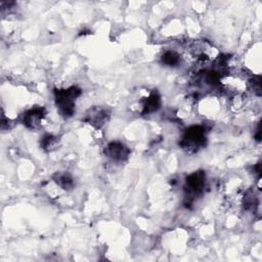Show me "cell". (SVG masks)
Here are the masks:
<instances>
[{
  "instance_id": "30bf717a",
  "label": "cell",
  "mask_w": 262,
  "mask_h": 262,
  "mask_svg": "<svg viewBox=\"0 0 262 262\" xmlns=\"http://www.w3.org/2000/svg\"><path fill=\"white\" fill-rule=\"evenodd\" d=\"M57 143H58V137L54 136L52 134L44 135L40 141L41 147L46 151H50V150L54 149L57 146Z\"/></svg>"
},
{
  "instance_id": "3957f363",
  "label": "cell",
  "mask_w": 262,
  "mask_h": 262,
  "mask_svg": "<svg viewBox=\"0 0 262 262\" xmlns=\"http://www.w3.org/2000/svg\"><path fill=\"white\" fill-rule=\"evenodd\" d=\"M206 185V173L204 171H195L188 175L185 179L184 191L186 202L185 206L188 208L192 205V202L196 196L201 195L204 192Z\"/></svg>"
},
{
  "instance_id": "7a4b0ae2",
  "label": "cell",
  "mask_w": 262,
  "mask_h": 262,
  "mask_svg": "<svg viewBox=\"0 0 262 262\" xmlns=\"http://www.w3.org/2000/svg\"><path fill=\"white\" fill-rule=\"evenodd\" d=\"M206 128L201 125L188 127L181 138L180 146L189 152H195L206 144Z\"/></svg>"
},
{
  "instance_id": "ba28073f",
  "label": "cell",
  "mask_w": 262,
  "mask_h": 262,
  "mask_svg": "<svg viewBox=\"0 0 262 262\" xmlns=\"http://www.w3.org/2000/svg\"><path fill=\"white\" fill-rule=\"evenodd\" d=\"M54 182L64 190H71L74 188V179L68 173H55L53 175Z\"/></svg>"
},
{
  "instance_id": "6da1fadb",
  "label": "cell",
  "mask_w": 262,
  "mask_h": 262,
  "mask_svg": "<svg viewBox=\"0 0 262 262\" xmlns=\"http://www.w3.org/2000/svg\"><path fill=\"white\" fill-rule=\"evenodd\" d=\"M82 90L77 86L66 89H54V99L58 113L63 118H71L75 113V102L81 95Z\"/></svg>"
},
{
  "instance_id": "277c9868",
  "label": "cell",
  "mask_w": 262,
  "mask_h": 262,
  "mask_svg": "<svg viewBox=\"0 0 262 262\" xmlns=\"http://www.w3.org/2000/svg\"><path fill=\"white\" fill-rule=\"evenodd\" d=\"M105 155L114 162L123 163L129 158L130 149L123 142L112 141L105 147Z\"/></svg>"
},
{
  "instance_id": "52a82bcc",
  "label": "cell",
  "mask_w": 262,
  "mask_h": 262,
  "mask_svg": "<svg viewBox=\"0 0 262 262\" xmlns=\"http://www.w3.org/2000/svg\"><path fill=\"white\" fill-rule=\"evenodd\" d=\"M161 106V97L157 91H152L147 98H145L142 106V115H148L157 112Z\"/></svg>"
},
{
  "instance_id": "5b68a950",
  "label": "cell",
  "mask_w": 262,
  "mask_h": 262,
  "mask_svg": "<svg viewBox=\"0 0 262 262\" xmlns=\"http://www.w3.org/2000/svg\"><path fill=\"white\" fill-rule=\"evenodd\" d=\"M46 115V110L41 106L33 107L27 111L21 117V123L29 129H37L40 127L43 118Z\"/></svg>"
},
{
  "instance_id": "9c48e42d",
  "label": "cell",
  "mask_w": 262,
  "mask_h": 262,
  "mask_svg": "<svg viewBox=\"0 0 262 262\" xmlns=\"http://www.w3.org/2000/svg\"><path fill=\"white\" fill-rule=\"evenodd\" d=\"M161 59H162V62H163L164 64L168 66V67H176V66H178V64L180 63V61H181L180 55H179L177 52L171 51V50L166 51V52L162 55Z\"/></svg>"
},
{
  "instance_id": "8992f818",
  "label": "cell",
  "mask_w": 262,
  "mask_h": 262,
  "mask_svg": "<svg viewBox=\"0 0 262 262\" xmlns=\"http://www.w3.org/2000/svg\"><path fill=\"white\" fill-rule=\"evenodd\" d=\"M110 117V113L102 107H92L88 111L85 117V121L95 128L103 126Z\"/></svg>"
}]
</instances>
